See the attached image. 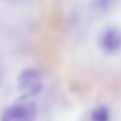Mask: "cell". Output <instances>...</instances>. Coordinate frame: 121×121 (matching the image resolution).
<instances>
[{"mask_svg": "<svg viewBox=\"0 0 121 121\" xmlns=\"http://www.w3.org/2000/svg\"><path fill=\"white\" fill-rule=\"evenodd\" d=\"M100 45L103 49L108 53H114L121 47V35L115 29L105 31L100 37Z\"/></svg>", "mask_w": 121, "mask_h": 121, "instance_id": "obj_3", "label": "cell"}, {"mask_svg": "<svg viewBox=\"0 0 121 121\" xmlns=\"http://www.w3.org/2000/svg\"><path fill=\"white\" fill-rule=\"evenodd\" d=\"M113 0H99L98 6L100 9H107L112 3Z\"/></svg>", "mask_w": 121, "mask_h": 121, "instance_id": "obj_5", "label": "cell"}, {"mask_svg": "<svg viewBox=\"0 0 121 121\" xmlns=\"http://www.w3.org/2000/svg\"><path fill=\"white\" fill-rule=\"evenodd\" d=\"M109 111L105 106L97 108L92 112L91 119L92 121H109Z\"/></svg>", "mask_w": 121, "mask_h": 121, "instance_id": "obj_4", "label": "cell"}, {"mask_svg": "<svg viewBox=\"0 0 121 121\" xmlns=\"http://www.w3.org/2000/svg\"><path fill=\"white\" fill-rule=\"evenodd\" d=\"M18 87L26 96L39 93L42 88L41 77L39 72L33 69L23 71L18 79Z\"/></svg>", "mask_w": 121, "mask_h": 121, "instance_id": "obj_1", "label": "cell"}, {"mask_svg": "<svg viewBox=\"0 0 121 121\" xmlns=\"http://www.w3.org/2000/svg\"><path fill=\"white\" fill-rule=\"evenodd\" d=\"M35 106L32 104H19L12 105L5 110L1 121H34Z\"/></svg>", "mask_w": 121, "mask_h": 121, "instance_id": "obj_2", "label": "cell"}]
</instances>
